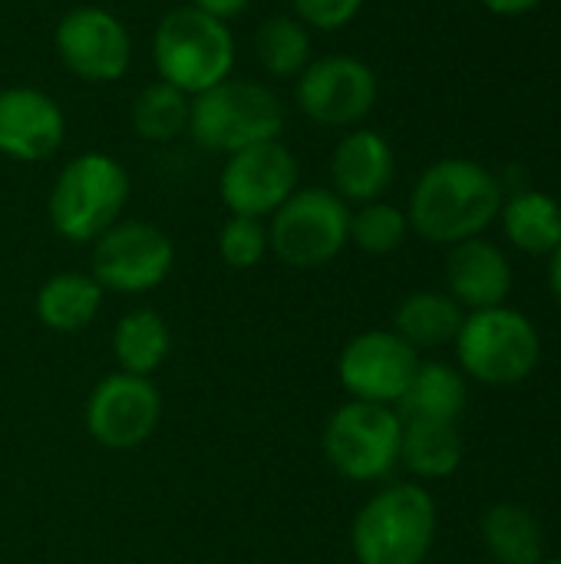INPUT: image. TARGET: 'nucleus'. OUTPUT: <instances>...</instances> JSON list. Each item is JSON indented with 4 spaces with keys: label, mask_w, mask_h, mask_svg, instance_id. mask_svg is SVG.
I'll list each match as a JSON object with an SVG mask.
<instances>
[{
    "label": "nucleus",
    "mask_w": 561,
    "mask_h": 564,
    "mask_svg": "<svg viewBox=\"0 0 561 564\" xmlns=\"http://www.w3.org/2000/svg\"><path fill=\"white\" fill-rule=\"evenodd\" d=\"M377 73L350 53H327L311 59L294 79V102L304 119L324 129H354L377 106Z\"/></svg>",
    "instance_id": "obj_10"
},
{
    "label": "nucleus",
    "mask_w": 561,
    "mask_h": 564,
    "mask_svg": "<svg viewBox=\"0 0 561 564\" xmlns=\"http://www.w3.org/2000/svg\"><path fill=\"white\" fill-rule=\"evenodd\" d=\"M301 188L298 155L281 142H258L241 152L225 155L218 175V195L228 215L271 218L294 192Z\"/></svg>",
    "instance_id": "obj_13"
},
{
    "label": "nucleus",
    "mask_w": 561,
    "mask_h": 564,
    "mask_svg": "<svg viewBox=\"0 0 561 564\" xmlns=\"http://www.w3.org/2000/svg\"><path fill=\"white\" fill-rule=\"evenodd\" d=\"M53 50L66 73L83 83H119L132 66V33L106 7L83 3L60 17Z\"/></svg>",
    "instance_id": "obj_12"
},
{
    "label": "nucleus",
    "mask_w": 561,
    "mask_h": 564,
    "mask_svg": "<svg viewBox=\"0 0 561 564\" xmlns=\"http://www.w3.org/2000/svg\"><path fill=\"white\" fill-rule=\"evenodd\" d=\"M440 529L436 499L420 482H390L377 489L350 522V552L357 564H423Z\"/></svg>",
    "instance_id": "obj_2"
},
{
    "label": "nucleus",
    "mask_w": 561,
    "mask_h": 564,
    "mask_svg": "<svg viewBox=\"0 0 561 564\" xmlns=\"http://www.w3.org/2000/svg\"><path fill=\"white\" fill-rule=\"evenodd\" d=\"M86 433L112 453H129L149 443L162 423V393L152 377L106 373L83 406Z\"/></svg>",
    "instance_id": "obj_11"
},
{
    "label": "nucleus",
    "mask_w": 561,
    "mask_h": 564,
    "mask_svg": "<svg viewBox=\"0 0 561 564\" xmlns=\"http://www.w3.org/2000/svg\"><path fill=\"white\" fill-rule=\"evenodd\" d=\"M539 564H561V558H542Z\"/></svg>",
    "instance_id": "obj_33"
},
{
    "label": "nucleus",
    "mask_w": 561,
    "mask_h": 564,
    "mask_svg": "<svg viewBox=\"0 0 561 564\" xmlns=\"http://www.w3.org/2000/svg\"><path fill=\"white\" fill-rule=\"evenodd\" d=\"M466 400H470V387L460 367H450L443 360H420L397 410L403 420L456 423L466 410Z\"/></svg>",
    "instance_id": "obj_19"
},
{
    "label": "nucleus",
    "mask_w": 561,
    "mask_h": 564,
    "mask_svg": "<svg viewBox=\"0 0 561 564\" xmlns=\"http://www.w3.org/2000/svg\"><path fill=\"white\" fill-rule=\"evenodd\" d=\"M483 545L499 564H539L546 558V532L519 502H499L483 516Z\"/></svg>",
    "instance_id": "obj_24"
},
{
    "label": "nucleus",
    "mask_w": 561,
    "mask_h": 564,
    "mask_svg": "<svg viewBox=\"0 0 561 564\" xmlns=\"http://www.w3.org/2000/svg\"><path fill=\"white\" fill-rule=\"evenodd\" d=\"M393 145L377 129L354 126L337 139L331 152V182L347 205H367L384 198V192L393 185Z\"/></svg>",
    "instance_id": "obj_16"
},
{
    "label": "nucleus",
    "mask_w": 561,
    "mask_h": 564,
    "mask_svg": "<svg viewBox=\"0 0 561 564\" xmlns=\"http://www.w3.org/2000/svg\"><path fill=\"white\" fill-rule=\"evenodd\" d=\"M152 66L155 79L198 96L231 76L238 46L225 20L185 3L169 10L152 30Z\"/></svg>",
    "instance_id": "obj_4"
},
{
    "label": "nucleus",
    "mask_w": 561,
    "mask_h": 564,
    "mask_svg": "<svg viewBox=\"0 0 561 564\" xmlns=\"http://www.w3.org/2000/svg\"><path fill=\"white\" fill-rule=\"evenodd\" d=\"M400 466L420 482L450 479L463 466V436L456 423L403 420Z\"/></svg>",
    "instance_id": "obj_20"
},
{
    "label": "nucleus",
    "mask_w": 561,
    "mask_h": 564,
    "mask_svg": "<svg viewBox=\"0 0 561 564\" xmlns=\"http://www.w3.org/2000/svg\"><path fill=\"white\" fill-rule=\"evenodd\" d=\"M255 56L271 79H298L314 59L311 30L294 13H274L255 30Z\"/></svg>",
    "instance_id": "obj_25"
},
{
    "label": "nucleus",
    "mask_w": 561,
    "mask_h": 564,
    "mask_svg": "<svg viewBox=\"0 0 561 564\" xmlns=\"http://www.w3.org/2000/svg\"><path fill=\"white\" fill-rule=\"evenodd\" d=\"M367 0H291V13L308 26L321 33H337L347 23L357 20Z\"/></svg>",
    "instance_id": "obj_29"
},
{
    "label": "nucleus",
    "mask_w": 561,
    "mask_h": 564,
    "mask_svg": "<svg viewBox=\"0 0 561 564\" xmlns=\"http://www.w3.org/2000/svg\"><path fill=\"white\" fill-rule=\"evenodd\" d=\"M271 254L294 271H317L350 245V205L321 185L298 188L268 218Z\"/></svg>",
    "instance_id": "obj_7"
},
{
    "label": "nucleus",
    "mask_w": 561,
    "mask_h": 564,
    "mask_svg": "<svg viewBox=\"0 0 561 564\" xmlns=\"http://www.w3.org/2000/svg\"><path fill=\"white\" fill-rule=\"evenodd\" d=\"M112 357L122 373L152 377L172 354L169 321L152 307L126 311L112 327Z\"/></svg>",
    "instance_id": "obj_21"
},
{
    "label": "nucleus",
    "mask_w": 561,
    "mask_h": 564,
    "mask_svg": "<svg viewBox=\"0 0 561 564\" xmlns=\"http://www.w3.org/2000/svg\"><path fill=\"white\" fill-rule=\"evenodd\" d=\"M479 3L496 17H522V13L536 10L542 0H479Z\"/></svg>",
    "instance_id": "obj_31"
},
{
    "label": "nucleus",
    "mask_w": 561,
    "mask_h": 564,
    "mask_svg": "<svg viewBox=\"0 0 561 564\" xmlns=\"http://www.w3.org/2000/svg\"><path fill=\"white\" fill-rule=\"evenodd\" d=\"M103 297L106 291L89 271H56L40 284L33 314L53 334H79L99 317Z\"/></svg>",
    "instance_id": "obj_18"
},
{
    "label": "nucleus",
    "mask_w": 561,
    "mask_h": 564,
    "mask_svg": "<svg viewBox=\"0 0 561 564\" xmlns=\"http://www.w3.org/2000/svg\"><path fill=\"white\" fill-rule=\"evenodd\" d=\"M403 416L397 406L347 400L321 433V449L331 469L347 482H380L400 466Z\"/></svg>",
    "instance_id": "obj_8"
},
{
    "label": "nucleus",
    "mask_w": 561,
    "mask_h": 564,
    "mask_svg": "<svg viewBox=\"0 0 561 564\" xmlns=\"http://www.w3.org/2000/svg\"><path fill=\"white\" fill-rule=\"evenodd\" d=\"M284 106L268 83L228 76L218 86L192 96L188 135L205 152L231 155L258 142L281 139Z\"/></svg>",
    "instance_id": "obj_5"
},
{
    "label": "nucleus",
    "mask_w": 561,
    "mask_h": 564,
    "mask_svg": "<svg viewBox=\"0 0 561 564\" xmlns=\"http://www.w3.org/2000/svg\"><path fill=\"white\" fill-rule=\"evenodd\" d=\"M446 294L470 314L503 307L513 294V264L506 251L486 238H470L446 254Z\"/></svg>",
    "instance_id": "obj_17"
},
{
    "label": "nucleus",
    "mask_w": 561,
    "mask_h": 564,
    "mask_svg": "<svg viewBox=\"0 0 561 564\" xmlns=\"http://www.w3.org/2000/svg\"><path fill=\"white\" fill-rule=\"evenodd\" d=\"M188 3L228 23V20L241 17V13H245V10H248V7H251L255 0H188Z\"/></svg>",
    "instance_id": "obj_30"
},
{
    "label": "nucleus",
    "mask_w": 561,
    "mask_h": 564,
    "mask_svg": "<svg viewBox=\"0 0 561 564\" xmlns=\"http://www.w3.org/2000/svg\"><path fill=\"white\" fill-rule=\"evenodd\" d=\"M420 367V354L390 327L350 337L337 357V380L350 400L397 406Z\"/></svg>",
    "instance_id": "obj_14"
},
{
    "label": "nucleus",
    "mask_w": 561,
    "mask_h": 564,
    "mask_svg": "<svg viewBox=\"0 0 561 564\" xmlns=\"http://www.w3.org/2000/svg\"><path fill=\"white\" fill-rule=\"evenodd\" d=\"M66 142L63 106L36 86L0 89V155L10 162H46Z\"/></svg>",
    "instance_id": "obj_15"
},
{
    "label": "nucleus",
    "mask_w": 561,
    "mask_h": 564,
    "mask_svg": "<svg viewBox=\"0 0 561 564\" xmlns=\"http://www.w3.org/2000/svg\"><path fill=\"white\" fill-rule=\"evenodd\" d=\"M271 254L268 241V221L265 218H245L228 215V221L218 231V258L231 271H251Z\"/></svg>",
    "instance_id": "obj_28"
},
{
    "label": "nucleus",
    "mask_w": 561,
    "mask_h": 564,
    "mask_svg": "<svg viewBox=\"0 0 561 564\" xmlns=\"http://www.w3.org/2000/svg\"><path fill=\"white\" fill-rule=\"evenodd\" d=\"M132 195V178L126 165L106 152L73 155L60 172L46 198L50 228L69 245H93L109 231Z\"/></svg>",
    "instance_id": "obj_3"
},
{
    "label": "nucleus",
    "mask_w": 561,
    "mask_h": 564,
    "mask_svg": "<svg viewBox=\"0 0 561 564\" xmlns=\"http://www.w3.org/2000/svg\"><path fill=\"white\" fill-rule=\"evenodd\" d=\"M499 218H503L506 238L522 254L549 258L561 245V202L546 192H536V188L516 192L513 198L503 202Z\"/></svg>",
    "instance_id": "obj_23"
},
{
    "label": "nucleus",
    "mask_w": 561,
    "mask_h": 564,
    "mask_svg": "<svg viewBox=\"0 0 561 564\" xmlns=\"http://www.w3.org/2000/svg\"><path fill=\"white\" fill-rule=\"evenodd\" d=\"M188 112H192V96L182 89L152 79L145 83L129 109L132 132L145 142H172L188 132Z\"/></svg>",
    "instance_id": "obj_26"
},
{
    "label": "nucleus",
    "mask_w": 561,
    "mask_h": 564,
    "mask_svg": "<svg viewBox=\"0 0 561 564\" xmlns=\"http://www.w3.org/2000/svg\"><path fill=\"white\" fill-rule=\"evenodd\" d=\"M549 288H552L555 301L561 304V245L549 254Z\"/></svg>",
    "instance_id": "obj_32"
},
{
    "label": "nucleus",
    "mask_w": 561,
    "mask_h": 564,
    "mask_svg": "<svg viewBox=\"0 0 561 564\" xmlns=\"http://www.w3.org/2000/svg\"><path fill=\"white\" fill-rule=\"evenodd\" d=\"M466 311L446 291H413L400 301L393 314V330L420 354L456 340Z\"/></svg>",
    "instance_id": "obj_22"
},
{
    "label": "nucleus",
    "mask_w": 561,
    "mask_h": 564,
    "mask_svg": "<svg viewBox=\"0 0 561 564\" xmlns=\"http://www.w3.org/2000/svg\"><path fill=\"white\" fill-rule=\"evenodd\" d=\"M407 235H410L407 212L384 198L350 208V245L360 248L364 254L374 258L393 254L407 241Z\"/></svg>",
    "instance_id": "obj_27"
},
{
    "label": "nucleus",
    "mask_w": 561,
    "mask_h": 564,
    "mask_svg": "<svg viewBox=\"0 0 561 564\" xmlns=\"http://www.w3.org/2000/svg\"><path fill=\"white\" fill-rule=\"evenodd\" d=\"M499 178L473 159H440L413 185L407 221L430 245H460L483 238L503 212Z\"/></svg>",
    "instance_id": "obj_1"
},
{
    "label": "nucleus",
    "mask_w": 561,
    "mask_h": 564,
    "mask_svg": "<svg viewBox=\"0 0 561 564\" xmlns=\"http://www.w3.org/2000/svg\"><path fill=\"white\" fill-rule=\"evenodd\" d=\"M175 268L172 238L142 218H119L93 241L89 274L109 294H149L169 281Z\"/></svg>",
    "instance_id": "obj_9"
},
{
    "label": "nucleus",
    "mask_w": 561,
    "mask_h": 564,
    "mask_svg": "<svg viewBox=\"0 0 561 564\" xmlns=\"http://www.w3.org/2000/svg\"><path fill=\"white\" fill-rule=\"evenodd\" d=\"M453 347L463 377L496 390L519 387L542 360V337L536 324L506 304L470 311Z\"/></svg>",
    "instance_id": "obj_6"
}]
</instances>
